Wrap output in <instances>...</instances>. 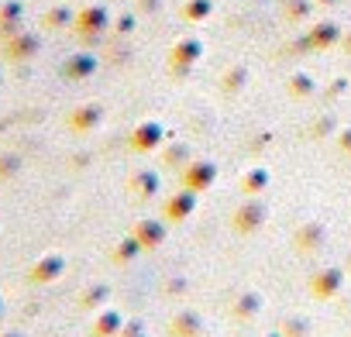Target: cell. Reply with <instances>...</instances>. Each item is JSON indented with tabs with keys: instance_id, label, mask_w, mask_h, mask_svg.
<instances>
[{
	"instance_id": "6da1fadb",
	"label": "cell",
	"mask_w": 351,
	"mask_h": 337,
	"mask_svg": "<svg viewBox=\"0 0 351 337\" xmlns=\"http://www.w3.org/2000/svg\"><path fill=\"white\" fill-rule=\"evenodd\" d=\"M8 337H11V334H8Z\"/></svg>"
}]
</instances>
